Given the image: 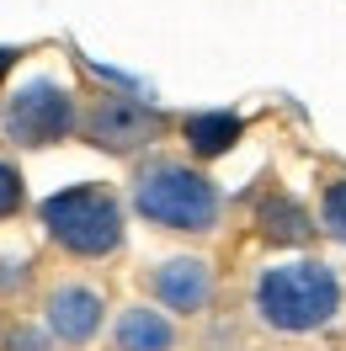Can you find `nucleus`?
I'll return each instance as SVG.
<instances>
[{
	"label": "nucleus",
	"mask_w": 346,
	"mask_h": 351,
	"mask_svg": "<svg viewBox=\"0 0 346 351\" xmlns=\"http://www.w3.org/2000/svg\"><path fill=\"white\" fill-rule=\"evenodd\" d=\"M341 308V282L336 271L320 261H288L261 271L256 282V314L261 325L282 330V335H309V330H325Z\"/></svg>",
	"instance_id": "obj_1"
},
{
	"label": "nucleus",
	"mask_w": 346,
	"mask_h": 351,
	"mask_svg": "<svg viewBox=\"0 0 346 351\" xmlns=\"http://www.w3.org/2000/svg\"><path fill=\"white\" fill-rule=\"evenodd\" d=\"M320 213H325V229H330L336 240H346V181H330V186H325Z\"/></svg>",
	"instance_id": "obj_11"
},
{
	"label": "nucleus",
	"mask_w": 346,
	"mask_h": 351,
	"mask_svg": "<svg viewBox=\"0 0 346 351\" xmlns=\"http://www.w3.org/2000/svg\"><path fill=\"white\" fill-rule=\"evenodd\" d=\"M261 234L277 240V245H303L309 234H314V223H309V213H303L293 197L272 192V197L261 202Z\"/></svg>",
	"instance_id": "obj_10"
},
{
	"label": "nucleus",
	"mask_w": 346,
	"mask_h": 351,
	"mask_svg": "<svg viewBox=\"0 0 346 351\" xmlns=\"http://www.w3.org/2000/svg\"><path fill=\"white\" fill-rule=\"evenodd\" d=\"M133 208L160 229L176 234H208L218 223V186L203 171L181 165V160H154L133 176Z\"/></svg>",
	"instance_id": "obj_2"
},
{
	"label": "nucleus",
	"mask_w": 346,
	"mask_h": 351,
	"mask_svg": "<svg viewBox=\"0 0 346 351\" xmlns=\"http://www.w3.org/2000/svg\"><path fill=\"white\" fill-rule=\"evenodd\" d=\"M117 351H176V325L154 308H123L117 319Z\"/></svg>",
	"instance_id": "obj_8"
},
{
	"label": "nucleus",
	"mask_w": 346,
	"mask_h": 351,
	"mask_svg": "<svg viewBox=\"0 0 346 351\" xmlns=\"http://www.w3.org/2000/svg\"><path fill=\"white\" fill-rule=\"evenodd\" d=\"M75 123H80V117H75V96H69L65 86H54V80H32V86H22L16 96H11L5 117H0L5 138L32 144V149L59 144Z\"/></svg>",
	"instance_id": "obj_4"
},
{
	"label": "nucleus",
	"mask_w": 346,
	"mask_h": 351,
	"mask_svg": "<svg viewBox=\"0 0 346 351\" xmlns=\"http://www.w3.org/2000/svg\"><path fill=\"white\" fill-rule=\"evenodd\" d=\"M150 293L176 314H203L214 304V266L197 256H171L150 271Z\"/></svg>",
	"instance_id": "obj_6"
},
{
	"label": "nucleus",
	"mask_w": 346,
	"mask_h": 351,
	"mask_svg": "<svg viewBox=\"0 0 346 351\" xmlns=\"http://www.w3.org/2000/svg\"><path fill=\"white\" fill-rule=\"evenodd\" d=\"M48 330L69 341V346H86L91 335L102 330V293L96 287H54L48 293Z\"/></svg>",
	"instance_id": "obj_7"
},
{
	"label": "nucleus",
	"mask_w": 346,
	"mask_h": 351,
	"mask_svg": "<svg viewBox=\"0 0 346 351\" xmlns=\"http://www.w3.org/2000/svg\"><path fill=\"white\" fill-rule=\"evenodd\" d=\"M240 133H245V123L235 112H197V117H187V144L203 160H218L224 149H235Z\"/></svg>",
	"instance_id": "obj_9"
},
{
	"label": "nucleus",
	"mask_w": 346,
	"mask_h": 351,
	"mask_svg": "<svg viewBox=\"0 0 346 351\" xmlns=\"http://www.w3.org/2000/svg\"><path fill=\"white\" fill-rule=\"evenodd\" d=\"M43 229L54 245H65L69 256H112L123 245V208L107 186H69V192H54L43 202Z\"/></svg>",
	"instance_id": "obj_3"
},
{
	"label": "nucleus",
	"mask_w": 346,
	"mask_h": 351,
	"mask_svg": "<svg viewBox=\"0 0 346 351\" xmlns=\"http://www.w3.org/2000/svg\"><path fill=\"white\" fill-rule=\"evenodd\" d=\"M16 208H22V176H16V165L0 160V219H11Z\"/></svg>",
	"instance_id": "obj_12"
},
{
	"label": "nucleus",
	"mask_w": 346,
	"mask_h": 351,
	"mask_svg": "<svg viewBox=\"0 0 346 351\" xmlns=\"http://www.w3.org/2000/svg\"><path fill=\"white\" fill-rule=\"evenodd\" d=\"M11 59H16V53H11V48H0V75L11 69Z\"/></svg>",
	"instance_id": "obj_13"
},
{
	"label": "nucleus",
	"mask_w": 346,
	"mask_h": 351,
	"mask_svg": "<svg viewBox=\"0 0 346 351\" xmlns=\"http://www.w3.org/2000/svg\"><path fill=\"white\" fill-rule=\"evenodd\" d=\"M86 133H91V144H102L112 154H133L160 133V112L133 101V96H102L86 117Z\"/></svg>",
	"instance_id": "obj_5"
}]
</instances>
